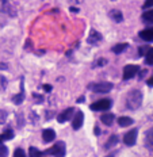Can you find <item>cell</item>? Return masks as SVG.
Listing matches in <instances>:
<instances>
[{
    "label": "cell",
    "mask_w": 153,
    "mask_h": 157,
    "mask_svg": "<svg viewBox=\"0 0 153 157\" xmlns=\"http://www.w3.org/2000/svg\"><path fill=\"white\" fill-rule=\"evenodd\" d=\"M125 104L129 110H137L142 104V92L140 90H132L126 95Z\"/></svg>",
    "instance_id": "obj_1"
},
{
    "label": "cell",
    "mask_w": 153,
    "mask_h": 157,
    "mask_svg": "<svg viewBox=\"0 0 153 157\" xmlns=\"http://www.w3.org/2000/svg\"><path fill=\"white\" fill-rule=\"evenodd\" d=\"M88 88L94 92H99V94H106L110 92V91L114 88L113 83H109V81H100V83H91Z\"/></svg>",
    "instance_id": "obj_2"
},
{
    "label": "cell",
    "mask_w": 153,
    "mask_h": 157,
    "mask_svg": "<svg viewBox=\"0 0 153 157\" xmlns=\"http://www.w3.org/2000/svg\"><path fill=\"white\" fill-rule=\"evenodd\" d=\"M65 152H67V149H65V144L63 141H58L54 144L52 148H49L46 152V155H52L54 157H65Z\"/></svg>",
    "instance_id": "obj_3"
},
{
    "label": "cell",
    "mask_w": 153,
    "mask_h": 157,
    "mask_svg": "<svg viewBox=\"0 0 153 157\" xmlns=\"http://www.w3.org/2000/svg\"><path fill=\"white\" fill-rule=\"evenodd\" d=\"M111 106H113L111 99H100V100H98V102L91 104L90 109L92 111H106V110H109Z\"/></svg>",
    "instance_id": "obj_4"
},
{
    "label": "cell",
    "mask_w": 153,
    "mask_h": 157,
    "mask_svg": "<svg viewBox=\"0 0 153 157\" xmlns=\"http://www.w3.org/2000/svg\"><path fill=\"white\" fill-rule=\"evenodd\" d=\"M137 136H138V130L137 129L130 130V132H128L125 134V137H123V142H125L128 146L136 145V142H137Z\"/></svg>",
    "instance_id": "obj_5"
},
{
    "label": "cell",
    "mask_w": 153,
    "mask_h": 157,
    "mask_svg": "<svg viewBox=\"0 0 153 157\" xmlns=\"http://www.w3.org/2000/svg\"><path fill=\"white\" fill-rule=\"evenodd\" d=\"M140 68L137 65H126L125 68H123V80H130V78H133L137 75Z\"/></svg>",
    "instance_id": "obj_6"
},
{
    "label": "cell",
    "mask_w": 153,
    "mask_h": 157,
    "mask_svg": "<svg viewBox=\"0 0 153 157\" xmlns=\"http://www.w3.org/2000/svg\"><path fill=\"white\" fill-rule=\"evenodd\" d=\"M83 122H84V114L83 111L80 110H76L75 111V117L72 119V127L75 130H79L81 126H83Z\"/></svg>",
    "instance_id": "obj_7"
},
{
    "label": "cell",
    "mask_w": 153,
    "mask_h": 157,
    "mask_svg": "<svg viewBox=\"0 0 153 157\" xmlns=\"http://www.w3.org/2000/svg\"><path fill=\"white\" fill-rule=\"evenodd\" d=\"M73 113H75V109H72V107H69V109L64 110L63 113H60V114H58V117H57V121H58V122H60V123H64V122H67V121H69L71 118H72Z\"/></svg>",
    "instance_id": "obj_8"
},
{
    "label": "cell",
    "mask_w": 153,
    "mask_h": 157,
    "mask_svg": "<svg viewBox=\"0 0 153 157\" xmlns=\"http://www.w3.org/2000/svg\"><path fill=\"white\" fill-rule=\"evenodd\" d=\"M100 41H102V34L98 33L96 30H91L88 38H87V42H88L90 45H96L98 42H100Z\"/></svg>",
    "instance_id": "obj_9"
},
{
    "label": "cell",
    "mask_w": 153,
    "mask_h": 157,
    "mask_svg": "<svg viewBox=\"0 0 153 157\" xmlns=\"http://www.w3.org/2000/svg\"><path fill=\"white\" fill-rule=\"evenodd\" d=\"M145 146L149 152L153 153V127L145 133Z\"/></svg>",
    "instance_id": "obj_10"
},
{
    "label": "cell",
    "mask_w": 153,
    "mask_h": 157,
    "mask_svg": "<svg viewBox=\"0 0 153 157\" xmlns=\"http://www.w3.org/2000/svg\"><path fill=\"white\" fill-rule=\"evenodd\" d=\"M138 35L141 37V39H144L146 42H153V27H149V29L140 31Z\"/></svg>",
    "instance_id": "obj_11"
},
{
    "label": "cell",
    "mask_w": 153,
    "mask_h": 157,
    "mask_svg": "<svg viewBox=\"0 0 153 157\" xmlns=\"http://www.w3.org/2000/svg\"><path fill=\"white\" fill-rule=\"evenodd\" d=\"M25 100V90H23V78H22V83H21V92L18 95H14L12 96V102H14L16 106H19V104H22Z\"/></svg>",
    "instance_id": "obj_12"
},
{
    "label": "cell",
    "mask_w": 153,
    "mask_h": 157,
    "mask_svg": "<svg viewBox=\"0 0 153 157\" xmlns=\"http://www.w3.org/2000/svg\"><path fill=\"white\" fill-rule=\"evenodd\" d=\"M54 138H56V132L52 129H45L44 132H42V140H44L45 142H52L54 141Z\"/></svg>",
    "instance_id": "obj_13"
},
{
    "label": "cell",
    "mask_w": 153,
    "mask_h": 157,
    "mask_svg": "<svg viewBox=\"0 0 153 157\" xmlns=\"http://www.w3.org/2000/svg\"><path fill=\"white\" fill-rule=\"evenodd\" d=\"M114 119H115V117H114V114H111V113H105L100 117V121H102L105 125H109V126L114 122Z\"/></svg>",
    "instance_id": "obj_14"
},
{
    "label": "cell",
    "mask_w": 153,
    "mask_h": 157,
    "mask_svg": "<svg viewBox=\"0 0 153 157\" xmlns=\"http://www.w3.org/2000/svg\"><path fill=\"white\" fill-rule=\"evenodd\" d=\"M110 18L114 19V22H117V23H119V22L123 21L122 12L118 11V10H111V11H110Z\"/></svg>",
    "instance_id": "obj_15"
},
{
    "label": "cell",
    "mask_w": 153,
    "mask_h": 157,
    "mask_svg": "<svg viewBox=\"0 0 153 157\" xmlns=\"http://www.w3.org/2000/svg\"><path fill=\"white\" fill-rule=\"evenodd\" d=\"M142 21L148 25H153V10L152 8L148 10V11H145L144 14H142Z\"/></svg>",
    "instance_id": "obj_16"
},
{
    "label": "cell",
    "mask_w": 153,
    "mask_h": 157,
    "mask_svg": "<svg viewBox=\"0 0 153 157\" xmlns=\"http://www.w3.org/2000/svg\"><path fill=\"white\" fill-rule=\"evenodd\" d=\"M133 123V119L129 117H119L118 118V125L121 127H128Z\"/></svg>",
    "instance_id": "obj_17"
},
{
    "label": "cell",
    "mask_w": 153,
    "mask_h": 157,
    "mask_svg": "<svg viewBox=\"0 0 153 157\" xmlns=\"http://www.w3.org/2000/svg\"><path fill=\"white\" fill-rule=\"evenodd\" d=\"M119 142V138H118V136H111L109 140H107V142H106V145H105V148L106 149H110V148H113V146H115Z\"/></svg>",
    "instance_id": "obj_18"
},
{
    "label": "cell",
    "mask_w": 153,
    "mask_h": 157,
    "mask_svg": "<svg viewBox=\"0 0 153 157\" xmlns=\"http://www.w3.org/2000/svg\"><path fill=\"white\" fill-rule=\"evenodd\" d=\"M129 45L128 44H118V45H115V46H113V53H115V54H119V53H122L123 50H126L128 49Z\"/></svg>",
    "instance_id": "obj_19"
},
{
    "label": "cell",
    "mask_w": 153,
    "mask_h": 157,
    "mask_svg": "<svg viewBox=\"0 0 153 157\" xmlns=\"http://www.w3.org/2000/svg\"><path fill=\"white\" fill-rule=\"evenodd\" d=\"M14 132L12 130H6V132H3V134L0 136V141H8V140H12L14 138Z\"/></svg>",
    "instance_id": "obj_20"
},
{
    "label": "cell",
    "mask_w": 153,
    "mask_h": 157,
    "mask_svg": "<svg viewBox=\"0 0 153 157\" xmlns=\"http://www.w3.org/2000/svg\"><path fill=\"white\" fill-rule=\"evenodd\" d=\"M29 156L30 157H44V153L40 152L37 148H34V146H30V149H29Z\"/></svg>",
    "instance_id": "obj_21"
},
{
    "label": "cell",
    "mask_w": 153,
    "mask_h": 157,
    "mask_svg": "<svg viewBox=\"0 0 153 157\" xmlns=\"http://www.w3.org/2000/svg\"><path fill=\"white\" fill-rule=\"evenodd\" d=\"M151 49H152V46H140V49H138V53H140V56L141 57H145L146 54L151 52Z\"/></svg>",
    "instance_id": "obj_22"
},
{
    "label": "cell",
    "mask_w": 153,
    "mask_h": 157,
    "mask_svg": "<svg viewBox=\"0 0 153 157\" xmlns=\"http://www.w3.org/2000/svg\"><path fill=\"white\" fill-rule=\"evenodd\" d=\"M3 141H0V157H8V149L6 145L2 144Z\"/></svg>",
    "instance_id": "obj_23"
},
{
    "label": "cell",
    "mask_w": 153,
    "mask_h": 157,
    "mask_svg": "<svg viewBox=\"0 0 153 157\" xmlns=\"http://www.w3.org/2000/svg\"><path fill=\"white\" fill-rule=\"evenodd\" d=\"M145 63L148 65H153V48L151 49V52L145 56Z\"/></svg>",
    "instance_id": "obj_24"
},
{
    "label": "cell",
    "mask_w": 153,
    "mask_h": 157,
    "mask_svg": "<svg viewBox=\"0 0 153 157\" xmlns=\"http://www.w3.org/2000/svg\"><path fill=\"white\" fill-rule=\"evenodd\" d=\"M7 117H8L7 111H4V110H0V125H3V123H6V121H7Z\"/></svg>",
    "instance_id": "obj_25"
},
{
    "label": "cell",
    "mask_w": 153,
    "mask_h": 157,
    "mask_svg": "<svg viewBox=\"0 0 153 157\" xmlns=\"http://www.w3.org/2000/svg\"><path fill=\"white\" fill-rule=\"evenodd\" d=\"M14 157H26V153H25V150L23 149H21V148H18L14 152Z\"/></svg>",
    "instance_id": "obj_26"
},
{
    "label": "cell",
    "mask_w": 153,
    "mask_h": 157,
    "mask_svg": "<svg viewBox=\"0 0 153 157\" xmlns=\"http://www.w3.org/2000/svg\"><path fill=\"white\" fill-rule=\"evenodd\" d=\"M107 64V60H105V58H100V60H98L94 63V68L96 67H102V65H106Z\"/></svg>",
    "instance_id": "obj_27"
},
{
    "label": "cell",
    "mask_w": 153,
    "mask_h": 157,
    "mask_svg": "<svg viewBox=\"0 0 153 157\" xmlns=\"http://www.w3.org/2000/svg\"><path fill=\"white\" fill-rule=\"evenodd\" d=\"M153 7V0H145L144 6H142V8L144 10H148V8H152Z\"/></svg>",
    "instance_id": "obj_28"
},
{
    "label": "cell",
    "mask_w": 153,
    "mask_h": 157,
    "mask_svg": "<svg viewBox=\"0 0 153 157\" xmlns=\"http://www.w3.org/2000/svg\"><path fill=\"white\" fill-rule=\"evenodd\" d=\"M6 86H7V80H6V77H3V76H0V90H4Z\"/></svg>",
    "instance_id": "obj_29"
},
{
    "label": "cell",
    "mask_w": 153,
    "mask_h": 157,
    "mask_svg": "<svg viewBox=\"0 0 153 157\" xmlns=\"http://www.w3.org/2000/svg\"><path fill=\"white\" fill-rule=\"evenodd\" d=\"M44 90L46 91V92H50V91H52V86H49V84H45V86H44Z\"/></svg>",
    "instance_id": "obj_30"
},
{
    "label": "cell",
    "mask_w": 153,
    "mask_h": 157,
    "mask_svg": "<svg viewBox=\"0 0 153 157\" xmlns=\"http://www.w3.org/2000/svg\"><path fill=\"white\" fill-rule=\"evenodd\" d=\"M146 84H148L149 87H153V77H151L148 81H146Z\"/></svg>",
    "instance_id": "obj_31"
},
{
    "label": "cell",
    "mask_w": 153,
    "mask_h": 157,
    "mask_svg": "<svg viewBox=\"0 0 153 157\" xmlns=\"http://www.w3.org/2000/svg\"><path fill=\"white\" fill-rule=\"evenodd\" d=\"M100 134V129L98 126H95V136H99Z\"/></svg>",
    "instance_id": "obj_32"
},
{
    "label": "cell",
    "mask_w": 153,
    "mask_h": 157,
    "mask_svg": "<svg viewBox=\"0 0 153 157\" xmlns=\"http://www.w3.org/2000/svg\"><path fill=\"white\" fill-rule=\"evenodd\" d=\"M71 11L72 12H79V8L77 7H71Z\"/></svg>",
    "instance_id": "obj_33"
},
{
    "label": "cell",
    "mask_w": 153,
    "mask_h": 157,
    "mask_svg": "<svg viewBox=\"0 0 153 157\" xmlns=\"http://www.w3.org/2000/svg\"><path fill=\"white\" fill-rule=\"evenodd\" d=\"M77 102H79V103H83V102H84V98H83V96H81V98H80V99H79V100H77Z\"/></svg>",
    "instance_id": "obj_34"
}]
</instances>
